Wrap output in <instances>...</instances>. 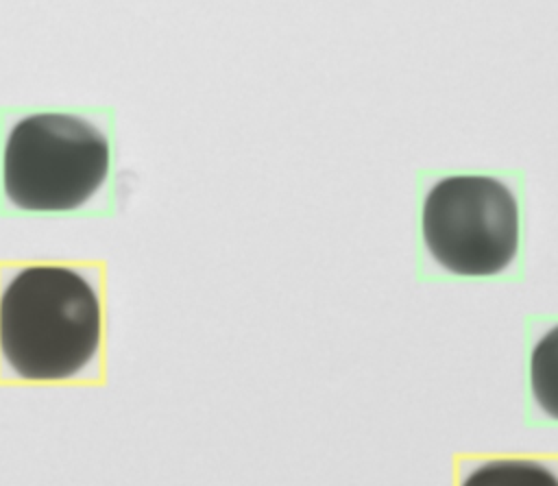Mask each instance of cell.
Returning <instances> with one entry per match:
<instances>
[{"label": "cell", "instance_id": "obj_1", "mask_svg": "<svg viewBox=\"0 0 558 486\" xmlns=\"http://www.w3.org/2000/svg\"><path fill=\"white\" fill-rule=\"evenodd\" d=\"M102 314L89 281L65 266H28L0 296V351L28 381L81 373L100 344Z\"/></svg>", "mask_w": 558, "mask_h": 486}, {"label": "cell", "instance_id": "obj_2", "mask_svg": "<svg viewBox=\"0 0 558 486\" xmlns=\"http://www.w3.org/2000/svg\"><path fill=\"white\" fill-rule=\"evenodd\" d=\"M107 170V137L78 116L22 118L4 144V194L26 211H70L85 205L105 183Z\"/></svg>", "mask_w": 558, "mask_h": 486}, {"label": "cell", "instance_id": "obj_3", "mask_svg": "<svg viewBox=\"0 0 558 486\" xmlns=\"http://www.w3.org/2000/svg\"><path fill=\"white\" fill-rule=\"evenodd\" d=\"M423 240L429 255L453 275H497L519 246L517 201L493 177H447L425 198Z\"/></svg>", "mask_w": 558, "mask_h": 486}, {"label": "cell", "instance_id": "obj_4", "mask_svg": "<svg viewBox=\"0 0 558 486\" xmlns=\"http://www.w3.org/2000/svg\"><path fill=\"white\" fill-rule=\"evenodd\" d=\"M460 486H558V473L538 460H488Z\"/></svg>", "mask_w": 558, "mask_h": 486}, {"label": "cell", "instance_id": "obj_5", "mask_svg": "<svg viewBox=\"0 0 558 486\" xmlns=\"http://www.w3.org/2000/svg\"><path fill=\"white\" fill-rule=\"evenodd\" d=\"M530 381L541 410L558 418V325L536 342L530 362Z\"/></svg>", "mask_w": 558, "mask_h": 486}]
</instances>
